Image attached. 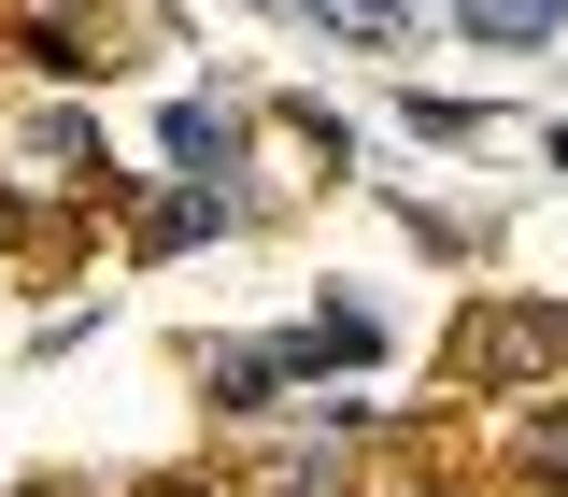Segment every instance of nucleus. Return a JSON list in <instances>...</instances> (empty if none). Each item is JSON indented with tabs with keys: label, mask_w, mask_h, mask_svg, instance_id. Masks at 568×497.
<instances>
[{
	"label": "nucleus",
	"mask_w": 568,
	"mask_h": 497,
	"mask_svg": "<svg viewBox=\"0 0 568 497\" xmlns=\"http://www.w3.org/2000/svg\"><path fill=\"white\" fill-rule=\"evenodd\" d=\"M298 14H313V29H342V43H413V29H426L413 0H298Z\"/></svg>",
	"instance_id": "423d86ee"
},
{
	"label": "nucleus",
	"mask_w": 568,
	"mask_h": 497,
	"mask_svg": "<svg viewBox=\"0 0 568 497\" xmlns=\"http://www.w3.org/2000/svg\"><path fill=\"white\" fill-rule=\"evenodd\" d=\"M256 355H271V384H327V369L355 384V369L398 355V327H384V298H355V284H342V298H313V313H298L284 342H256Z\"/></svg>",
	"instance_id": "f257e3e1"
},
{
	"label": "nucleus",
	"mask_w": 568,
	"mask_h": 497,
	"mask_svg": "<svg viewBox=\"0 0 568 497\" xmlns=\"http://www.w3.org/2000/svg\"><path fill=\"white\" fill-rule=\"evenodd\" d=\"M511 484H540V497H568V398H540V413L511 426Z\"/></svg>",
	"instance_id": "39448f33"
},
{
	"label": "nucleus",
	"mask_w": 568,
	"mask_h": 497,
	"mask_svg": "<svg viewBox=\"0 0 568 497\" xmlns=\"http://www.w3.org/2000/svg\"><path fill=\"white\" fill-rule=\"evenodd\" d=\"M455 29H469V43H540V29H568V0H469Z\"/></svg>",
	"instance_id": "0eeeda50"
},
{
	"label": "nucleus",
	"mask_w": 568,
	"mask_h": 497,
	"mask_svg": "<svg viewBox=\"0 0 568 497\" xmlns=\"http://www.w3.org/2000/svg\"><path fill=\"white\" fill-rule=\"evenodd\" d=\"M156 497H213V484H156Z\"/></svg>",
	"instance_id": "6e6552de"
},
{
	"label": "nucleus",
	"mask_w": 568,
	"mask_h": 497,
	"mask_svg": "<svg viewBox=\"0 0 568 497\" xmlns=\"http://www.w3.org/2000/svg\"><path fill=\"white\" fill-rule=\"evenodd\" d=\"M469 355H484L497 384H568V313H555V298H511V313H484Z\"/></svg>",
	"instance_id": "f03ea898"
},
{
	"label": "nucleus",
	"mask_w": 568,
	"mask_h": 497,
	"mask_svg": "<svg viewBox=\"0 0 568 497\" xmlns=\"http://www.w3.org/2000/svg\"><path fill=\"white\" fill-rule=\"evenodd\" d=\"M213 227H242V185H171V200L142 213V242H156V256H185V242H213Z\"/></svg>",
	"instance_id": "20e7f679"
},
{
	"label": "nucleus",
	"mask_w": 568,
	"mask_h": 497,
	"mask_svg": "<svg viewBox=\"0 0 568 497\" xmlns=\"http://www.w3.org/2000/svg\"><path fill=\"white\" fill-rule=\"evenodd\" d=\"M156 142H171V171H185V185H213V171L242 185V114H227V100H171Z\"/></svg>",
	"instance_id": "7ed1b4c3"
}]
</instances>
